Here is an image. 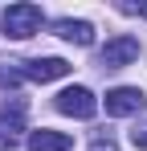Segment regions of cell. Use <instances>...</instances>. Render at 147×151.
Wrapping results in <instances>:
<instances>
[{"label":"cell","mask_w":147,"mask_h":151,"mask_svg":"<svg viewBox=\"0 0 147 151\" xmlns=\"http://www.w3.org/2000/svg\"><path fill=\"white\" fill-rule=\"evenodd\" d=\"M135 57H139V37L119 33V37H110V41L98 49V65H102V70H122V65H131Z\"/></svg>","instance_id":"7a4b0ae2"},{"label":"cell","mask_w":147,"mask_h":151,"mask_svg":"<svg viewBox=\"0 0 147 151\" xmlns=\"http://www.w3.org/2000/svg\"><path fill=\"white\" fill-rule=\"evenodd\" d=\"M21 131H24V102H12V110H0V147L12 151L21 143Z\"/></svg>","instance_id":"8992f818"},{"label":"cell","mask_w":147,"mask_h":151,"mask_svg":"<svg viewBox=\"0 0 147 151\" xmlns=\"http://www.w3.org/2000/svg\"><path fill=\"white\" fill-rule=\"evenodd\" d=\"M53 33L61 37V41H74V45H94V25L90 21H74V17H61V21H53Z\"/></svg>","instance_id":"52a82bcc"},{"label":"cell","mask_w":147,"mask_h":151,"mask_svg":"<svg viewBox=\"0 0 147 151\" xmlns=\"http://www.w3.org/2000/svg\"><path fill=\"white\" fill-rule=\"evenodd\" d=\"M41 25H45L41 4H8V8L0 12V29H4V37H12V41L33 37Z\"/></svg>","instance_id":"6da1fadb"},{"label":"cell","mask_w":147,"mask_h":151,"mask_svg":"<svg viewBox=\"0 0 147 151\" xmlns=\"http://www.w3.org/2000/svg\"><path fill=\"white\" fill-rule=\"evenodd\" d=\"M102 106H106L110 119H127V114H139V110L147 106V98H143L139 86H115V90H106Z\"/></svg>","instance_id":"277c9868"},{"label":"cell","mask_w":147,"mask_h":151,"mask_svg":"<svg viewBox=\"0 0 147 151\" xmlns=\"http://www.w3.org/2000/svg\"><path fill=\"white\" fill-rule=\"evenodd\" d=\"M53 106H57L61 114H70V119H94L98 98L86 90V86H66V90L53 98Z\"/></svg>","instance_id":"5b68a950"},{"label":"cell","mask_w":147,"mask_h":151,"mask_svg":"<svg viewBox=\"0 0 147 151\" xmlns=\"http://www.w3.org/2000/svg\"><path fill=\"white\" fill-rule=\"evenodd\" d=\"M17 74L24 82H57V78L70 74V61L66 57H29V61H12Z\"/></svg>","instance_id":"3957f363"},{"label":"cell","mask_w":147,"mask_h":151,"mask_svg":"<svg viewBox=\"0 0 147 151\" xmlns=\"http://www.w3.org/2000/svg\"><path fill=\"white\" fill-rule=\"evenodd\" d=\"M70 147H74V135H66V131L41 127V131L29 135V151H70Z\"/></svg>","instance_id":"ba28073f"},{"label":"cell","mask_w":147,"mask_h":151,"mask_svg":"<svg viewBox=\"0 0 147 151\" xmlns=\"http://www.w3.org/2000/svg\"><path fill=\"white\" fill-rule=\"evenodd\" d=\"M131 143L139 151H147V123H135V131H131Z\"/></svg>","instance_id":"9c48e42d"},{"label":"cell","mask_w":147,"mask_h":151,"mask_svg":"<svg viewBox=\"0 0 147 151\" xmlns=\"http://www.w3.org/2000/svg\"><path fill=\"white\" fill-rule=\"evenodd\" d=\"M90 151H119V143H115L110 135H98L94 143H90Z\"/></svg>","instance_id":"30bf717a"}]
</instances>
